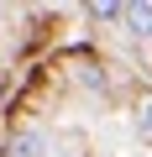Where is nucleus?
<instances>
[{
	"label": "nucleus",
	"instance_id": "nucleus-1",
	"mask_svg": "<svg viewBox=\"0 0 152 157\" xmlns=\"http://www.w3.org/2000/svg\"><path fill=\"white\" fill-rule=\"evenodd\" d=\"M121 21L136 42H152V6H121Z\"/></svg>",
	"mask_w": 152,
	"mask_h": 157
},
{
	"label": "nucleus",
	"instance_id": "nucleus-2",
	"mask_svg": "<svg viewBox=\"0 0 152 157\" xmlns=\"http://www.w3.org/2000/svg\"><path fill=\"white\" fill-rule=\"evenodd\" d=\"M89 16H95V21H121V6H115V0H95Z\"/></svg>",
	"mask_w": 152,
	"mask_h": 157
},
{
	"label": "nucleus",
	"instance_id": "nucleus-3",
	"mask_svg": "<svg viewBox=\"0 0 152 157\" xmlns=\"http://www.w3.org/2000/svg\"><path fill=\"white\" fill-rule=\"evenodd\" d=\"M11 152H16V157H37V136H16Z\"/></svg>",
	"mask_w": 152,
	"mask_h": 157
},
{
	"label": "nucleus",
	"instance_id": "nucleus-4",
	"mask_svg": "<svg viewBox=\"0 0 152 157\" xmlns=\"http://www.w3.org/2000/svg\"><path fill=\"white\" fill-rule=\"evenodd\" d=\"M142 131L152 136V100H142Z\"/></svg>",
	"mask_w": 152,
	"mask_h": 157
}]
</instances>
